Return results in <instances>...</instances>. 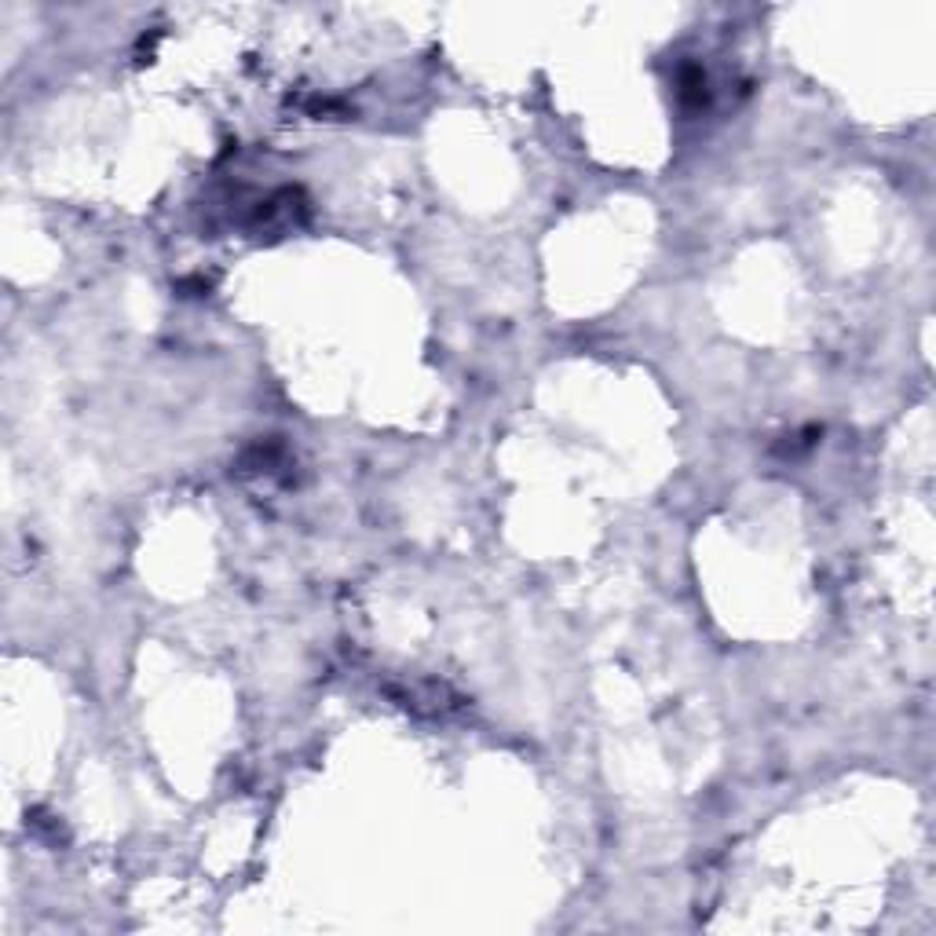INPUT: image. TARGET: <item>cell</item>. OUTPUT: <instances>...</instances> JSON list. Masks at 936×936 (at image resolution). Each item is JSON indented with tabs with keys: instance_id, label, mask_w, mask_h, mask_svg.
Wrapping results in <instances>:
<instances>
[{
	"instance_id": "6da1fadb",
	"label": "cell",
	"mask_w": 936,
	"mask_h": 936,
	"mask_svg": "<svg viewBox=\"0 0 936 936\" xmlns=\"http://www.w3.org/2000/svg\"><path fill=\"white\" fill-rule=\"evenodd\" d=\"M677 96H681V103L688 110H702L710 103V77H706L702 66H695V63L681 66V74H677Z\"/></svg>"
}]
</instances>
